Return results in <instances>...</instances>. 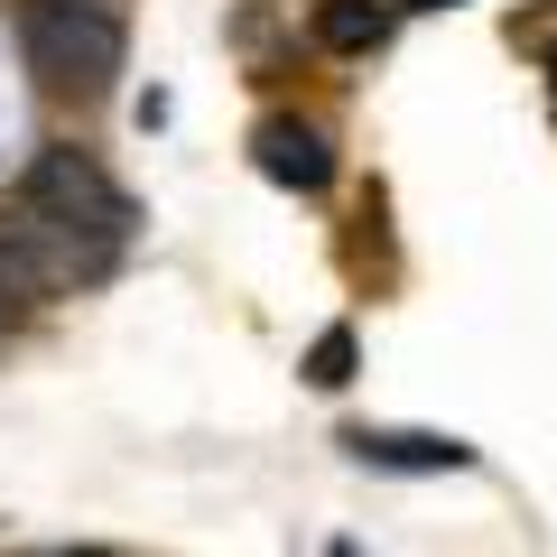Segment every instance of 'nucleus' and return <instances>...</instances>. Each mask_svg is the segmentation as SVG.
<instances>
[{"instance_id": "1", "label": "nucleus", "mask_w": 557, "mask_h": 557, "mask_svg": "<svg viewBox=\"0 0 557 557\" xmlns=\"http://www.w3.org/2000/svg\"><path fill=\"white\" fill-rule=\"evenodd\" d=\"M20 205L47 223V233H65V251L84 260V278H102L121 260V242H131V196H121L84 149H65V139H47L38 159H28Z\"/></svg>"}, {"instance_id": "2", "label": "nucleus", "mask_w": 557, "mask_h": 557, "mask_svg": "<svg viewBox=\"0 0 557 557\" xmlns=\"http://www.w3.org/2000/svg\"><path fill=\"white\" fill-rule=\"evenodd\" d=\"M10 38H20V65L47 94H102L121 75V47H131L102 0H20Z\"/></svg>"}, {"instance_id": "3", "label": "nucleus", "mask_w": 557, "mask_h": 557, "mask_svg": "<svg viewBox=\"0 0 557 557\" xmlns=\"http://www.w3.org/2000/svg\"><path fill=\"white\" fill-rule=\"evenodd\" d=\"M0 278H10V288L38 307V298H57V288H75L84 260L65 251V233H47V223L28 214L20 196H10V205H0Z\"/></svg>"}, {"instance_id": "4", "label": "nucleus", "mask_w": 557, "mask_h": 557, "mask_svg": "<svg viewBox=\"0 0 557 557\" xmlns=\"http://www.w3.org/2000/svg\"><path fill=\"white\" fill-rule=\"evenodd\" d=\"M251 168L270 186H288V196H325V186H335V149H325V131L298 121V112H270L251 131Z\"/></svg>"}, {"instance_id": "5", "label": "nucleus", "mask_w": 557, "mask_h": 557, "mask_svg": "<svg viewBox=\"0 0 557 557\" xmlns=\"http://www.w3.org/2000/svg\"><path fill=\"white\" fill-rule=\"evenodd\" d=\"M362 465H381V474H456V465H474V446L465 437H437V428H354Z\"/></svg>"}, {"instance_id": "6", "label": "nucleus", "mask_w": 557, "mask_h": 557, "mask_svg": "<svg viewBox=\"0 0 557 557\" xmlns=\"http://www.w3.org/2000/svg\"><path fill=\"white\" fill-rule=\"evenodd\" d=\"M381 38H391V10H381V0H317V47H335V57H372Z\"/></svg>"}, {"instance_id": "7", "label": "nucleus", "mask_w": 557, "mask_h": 557, "mask_svg": "<svg viewBox=\"0 0 557 557\" xmlns=\"http://www.w3.org/2000/svg\"><path fill=\"white\" fill-rule=\"evenodd\" d=\"M307 381H317V391H344V381H354V335H344V325H325V335L307 344Z\"/></svg>"}, {"instance_id": "8", "label": "nucleus", "mask_w": 557, "mask_h": 557, "mask_svg": "<svg viewBox=\"0 0 557 557\" xmlns=\"http://www.w3.org/2000/svg\"><path fill=\"white\" fill-rule=\"evenodd\" d=\"M10 317H28V298L10 288V278H0V325H10Z\"/></svg>"}, {"instance_id": "9", "label": "nucleus", "mask_w": 557, "mask_h": 557, "mask_svg": "<svg viewBox=\"0 0 557 557\" xmlns=\"http://www.w3.org/2000/svg\"><path fill=\"white\" fill-rule=\"evenodd\" d=\"M47 557H112V548H47Z\"/></svg>"}, {"instance_id": "10", "label": "nucleus", "mask_w": 557, "mask_h": 557, "mask_svg": "<svg viewBox=\"0 0 557 557\" xmlns=\"http://www.w3.org/2000/svg\"><path fill=\"white\" fill-rule=\"evenodd\" d=\"M409 10H456V0H409Z\"/></svg>"}]
</instances>
